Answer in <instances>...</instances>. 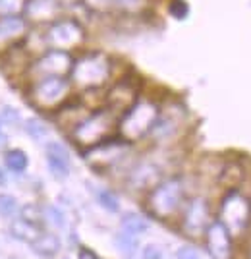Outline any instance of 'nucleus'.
Returning a JSON list of instances; mask_svg holds the SVG:
<instances>
[{
    "label": "nucleus",
    "instance_id": "nucleus-1",
    "mask_svg": "<svg viewBox=\"0 0 251 259\" xmlns=\"http://www.w3.org/2000/svg\"><path fill=\"white\" fill-rule=\"evenodd\" d=\"M112 60L103 51H89L74 60V68L70 72V81L79 89H101L110 79Z\"/></svg>",
    "mask_w": 251,
    "mask_h": 259
},
{
    "label": "nucleus",
    "instance_id": "nucleus-2",
    "mask_svg": "<svg viewBox=\"0 0 251 259\" xmlns=\"http://www.w3.org/2000/svg\"><path fill=\"white\" fill-rule=\"evenodd\" d=\"M118 122H120V116L114 114L110 108H98L81 120L70 132V136L79 147L89 149V147H95L98 143L110 140L114 132L118 130Z\"/></svg>",
    "mask_w": 251,
    "mask_h": 259
},
{
    "label": "nucleus",
    "instance_id": "nucleus-3",
    "mask_svg": "<svg viewBox=\"0 0 251 259\" xmlns=\"http://www.w3.org/2000/svg\"><path fill=\"white\" fill-rule=\"evenodd\" d=\"M159 114H161V110L157 107V103L149 101V99L135 101V105L128 108L120 116V122H118L120 138L133 143V141H139L151 136V130H153Z\"/></svg>",
    "mask_w": 251,
    "mask_h": 259
},
{
    "label": "nucleus",
    "instance_id": "nucleus-4",
    "mask_svg": "<svg viewBox=\"0 0 251 259\" xmlns=\"http://www.w3.org/2000/svg\"><path fill=\"white\" fill-rule=\"evenodd\" d=\"M184 197H186L184 180L178 176H172V178L161 180L149 192L147 209L151 211V215L159 217V219H170L182 209Z\"/></svg>",
    "mask_w": 251,
    "mask_h": 259
},
{
    "label": "nucleus",
    "instance_id": "nucleus-5",
    "mask_svg": "<svg viewBox=\"0 0 251 259\" xmlns=\"http://www.w3.org/2000/svg\"><path fill=\"white\" fill-rule=\"evenodd\" d=\"M70 89H72V81L68 77L48 76L33 79L27 95H29L33 107L48 110V112H56L62 105L68 103Z\"/></svg>",
    "mask_w": 251,
    "mask_h": 259
},
{
    "label": "nucleus",
    "instance_id": "nucleus-6",
    "mask_svg": "<svg viewBox=\"0 0 251 259\" xmlns=\"http://www.w3.org/2000/svg\"><path fill=\"white\" fill-rule=\"evenodd\" d=\"M43 37L46 49L72 53L79 47H83L85 39H87V31H85L83 23L77 22L76 18H58L56 22L48 23Z\"/></svg>",
    "mask_w": 251,
    "mask_h": 259
},
{
    "label": "nucleus",
    "instance_id": "nucleus-7",
    "mask_svg": "<svg viewBox=\"0 0 251 259\" xmlns=\"http://www.w3.org/2000/svg\"><path fill=\"white\" fill-rule=\"evenodd\" d=\"M219 221L228 228L230 234H243L251 223V201L238 190H230L220 203Z\"/></svg>",
    "mask_w": 251,
    "mask_h": 259
},
{
    "label": "nucleus",
    "instance_id": "nucleus-8",
    "mask_svg": "<svg viewBox=\"0 0 251 259\" xmlns=\"http://www.w3.org/2000/svg\"><path fill=\"white\" fill-rule=\"evenodd\" d=\"M74 56L72 53L66 51H56V49H48L43 54L37 56V60L31 62L29 68V76L33 79L39 77H48V76H62L68 77L72 68H74Z\"/></svg>",
    "mask_w": 251,
    "mask_h": 259
},
{
    "label": "nucleus",
    "instance_id": "nucleus-9",
    "mask_svg": "<svg viewBox=\"0 0 251 259\" xmlns=\"http://www.w3.org/2000/svg\"><path fill=\"white\" fill-rule=\"evenodd\" d=\"M128 153H130V141L122 140V138L120 140L110 138V140L103 141L95 147H89L85 151V161L95 170L103 172V170H109L112 166H116L124 157H128Z\"/></svg>",
    "mask_w": 251,
    "mask_h": 259
},
{
    "label": "nucleus",
    "instance_id": "nucleus-10",
    "mask_svg": "<svg viewBox=\"0 0 251 259\" xmlns=\"http://www.w3.org/2000/svg\"><path fill=\"white\" fill-rule=\"evenodd\" d=\"M211 223H213V219H211L207 199H203V197L189 199L184 209V217H182V230L191 238L203 236Z\"/></svg>",
    "mask_w": 251,
    "mask_h": 259
},
{
    "label": "nucleus",
    "instance_id": "nucleus-11",
    "mask_svg": "<svg viewBox=\"0 0 251 259\" xmlns=\"http://www.w3.org/2000/svg\"><path fill=\"white\" fill-rule=\"evenodd\" d=\"M29 35V22L22 14L0 16V54L8 53L12 47L23 43Z\"/></svg>",
    "mask_w": 251,
    "mask_h": 259
},
{
    "label": "nucleus",
    "instance_id": "nucleus-12",
    "mask_svg": "<svg viewBox=\"0 0 251 259\" xmlns=\"http://www.w3.org/2000/svg\"><path fill=\"white\" fill-rule=\"evenodd\" d=\"M62 2L60 0H25V6H23V18L29 23H37V25H43V23H53L58 18H62Z\"/></svg>",
    "mask_w": 251,
    "mask_h": 259
},
{
    "label": "nucleus",
    "instance_id": "nucleus-13",
    "mask_svg": "<svg viewBox=\"0 0 251 259\" xmlns=\"http://www.w3.org/2000/svg\"><path fill=\"white\" fill-rule=\"evenodd\" d=\"M205 244L213 259H232V234L220 221H213L205 230Z\"/></svg>",
    "mask_w": 251,
    "mask_h": 259
},
{
    "label": "nucleus",
    "instance_id": "nucleus-14",
    "mask_svg": "<svg viewBox=\"0 0 251 259\" xmlns=\"http://www.w3.org/2000/svg\"><path fill=\"white\" fill-rule=\"evenodd\" d=\"M135 101H137V87L124 77L109 91V95L105 99V107L110 108L114 114L122 116L128 108L135 105Z\"/></svg>",
    "mask_w": 251,
    "mask_h": 259
},
{
    "label": "nucleus",
    "instance_id": "nucleus-15",
    "mask_svg": "<svg viewBox=\"0 0 251 259\" xmlns=\"http://www.w3.org/2000/svg\"><path fill=\"white\" fill-rule=\"evenodd\" d=\"M163 180V170L155 162H139L128 172V186L135 192H151Z\"/></svg>",
    "mask_w": 251,
    "mask_h": 259
},
{
    "label": "nucleus",
    "instance_id": "nucleus-16",
    "mask_svg": "<svg viewBox=\"0 0 251 259\" xmlns=\"http://www.w3.org/2000/svg\"><path fill=\"white\" fill-rule=\"evenodd\" d=\"M46 166L56 178H68V174H70V151L62 143L53 141L46 145Z\"/></svg>",
    "mask_w": 251,
    "mask_h": 259
},
{
    "label": "nucleus",
    "instance_id": "nucleus-17",
    "mask_svg": "<svg viewBox=\"0 0 251 259\" xmlns=\"http://www.w3.org/2000/svg\"><path fill=\"white\" fill-rule=\"evenodd\" d=\"M41 232H43L41 225L29 223V221H25V219H22V217L16 219V221H12V225H10L12 236L16 238V240H20V242L29 244V246H31L37 238L41 236Z\"/></svg>",
    "mask_w": 251,
    "mask_h": 259
},
{
    "label": "nucleus",
    "instance_id": "nucleus-18",
    "mask_svg": "<svg viewBox=\"0 0 251 259\" xmlns=\"http://www.w3.org/2000/svg\"><path fill=\"white\" fill-rule=\"evenodd\" d=\"M31 249L41 257H55L60 251V238L51 232H41V236L31 244Z\"/></svg>",
    "mask_w": 251,
    "mask_h": 259
},
{
    "label": "nucleus",
    "instance_id": "nucleus-19",
    "mask_svg": "<svg viewBox=\"0 0 251 259\" xmlns=\"http://www.w3.org/2000/svg\"><path fill=\"white\" fill-rule=\"evenodd\" d=\"M4 164L10 172L22 174L29 166V157L23 149H8L4 153Z\"/></svg>",
    "mask_w": 251,
    "mask_h": 259
},
{
    "label": "nucleus",
    "instance_id": "nucleus-20",
    "mask_svg": "<svg viewBox=\"0 0 251 259\" xmlns=\"http://www.w3.org/2000/svg\"><path fill=\"white\" fill-rule=\"evenodd\" d=\"M122 230L128 234H133V236H139L149 230V223L145 217L137 215V213H126L122 217Z\"/></svg>",
    "mask_w": 251,
    "mask_h": 259
},
{
    "label": "nucleus",
    "instance_id": "nucleus-21",
    "mask_svg": "<svg viewBox=\"0 0 251 259\" xmlns=\"http://www.w3.org/2000/svg\"><path fill=\"white\" fill-rule=\"evenodd\" d=\"M97 201L103 209H107L110 213H118L120 211V199L112 190H98L97 192Z\"/></svg>",
    "mask_w": 251,
    "mask_h": 259
},
{
    "label": "nucleus",
    "instance_id": "nucleus-22",
    "mask_svg": "<svg viewBox=\"0 0 251 259\" xmlns=\"http://www.w3.org/2000/svg\"><path fill=\"white\" fill-rule=\"evenodd\" d=\"M114 242H116V246L120 248L122 253H128V255H131V253L135 251V248H137V236L128 234V232H124V230L114 238Z\"/></svg>",
    "mask_w": 251,
    "mask_h": 259
},
{
    "label": "nucleus",
    "instance_id": "nucleus-23",
    "mask_svg": "<svg viewBox=\"0 0 251 259\" xmlns=\"http://www.w3.org/2000/svg\"><path fill=\"white\" fill-rule=\"evenodd\" d=\"M18 199L10 194H0V217H12L18 213Z\"/></svg>",
    "mask_w": 251,
    "mask_h": 259
},
{
    "label": "nucleus",
    "instance_id": "nucleus-24",
    "mask_svg": "<svg viewBox=\"0 0 251 259\" xmlns=\"http://www.w3.org/2000/svg\"><path fill=\"white\" fill-rule=\"evenodd\" d=\"M25 0H0V16H16L23 14Z\"/></svg>",
    "mask_w": 251,
    "mask_h": 259
},
{
    "label": "nucleus",
    "instance_id": "nucleus-25",
    "mask_svg": "<svg viewBox=\"0 0 251 259\" xmlns=\"http://www.w3.org/2000/svg\"><path fill=\"white\" fill-rule=\"evenodd\" d=\"M20 217L25 219V221H29V223H35V225H41L44 219V213L39 209L37 205H33V203H27V205L22 207V211H20Z\"/></svg>",
    "mask_w": 251,
    "mask_h": 259
},
{
    "label": "nucleus",
    "instance_id": "nucleus-26",
    "mask_svg": "<svg viewBox=\"0 0 251 259\" xmlns=\"http://www.w3.org/2000/svg\"><path fill=\"white\" fill-rule=\"evenodd\" d=\"M25 130H27V134L31 136L33 140H43L44 136H46V126H44L43 122H39L37 118H29L25 122Z\"/></svg>",
    "mask_w": 251,
    "mask_h": 259
},
{
    "label": "nucleus",
    "instance_id": "nucleus-27",
    "mask_svg": "<svg viewBox=\"0 0 251 259\" xmlns=\"http://www.w3.org/2000/svg\"><path fill=\"white\" fill-rule=\"evenodd\" d=\"M44 213V217L55 225V227H58V228H64V225H66V217H64V213L58 209V207H46L43 211Z\"/></svg>",
    "mask_w": 251,
    "mask_h": 259
},
{
    "label": "nucleus",
    "instance_id": "nucleus-28",
    "mask_svg": "<svg viewBox=\"0 0 251 259\" xmlns=\"http://www.w3.org/2000/svg\"><path fill=\"white\" fill-rule=\"evenodd\" d=\"M170 14L178 18V20H184L187 16V4L184 0H172V4H170Z\"/></svg>",
    "mask_w": 251,
    "mask_h": 259
},
{
    "label": "nucleus",
    "instance_id": "nucleus-29",
    "mask_svg": "<svg viewBox=\"0 0 251 259\" xmlns=\"http://www.w3.org/2000/svg\"><path fill=\"white\" fill-rule=\"evenodd\" d=\"M143 259H163V249L155 244H147L141 251Z\"/></svg>",
    "mask_w": 251,
    "mask_h": 259
},
{
    "label": "nucleus",
    "instance_id": "nucleus-30",
    "mask_svg": "<svg viewBox=\"0 0 251 259\" xmlns=\"http://www.w3.org/2000/svg\"><path fill=\"white\" fill-rule=\"evenodd\" d=\"M176 257L178 259H199V253H197L193 248H189V246H182V248L176 251Z\"/></svg>",
    "mask_w": 251,
    "mask_h": 259
},
{
    "label": "nucleus",
    "instance_id": "nucleus-31",
    "mask_svg": "<svg viewBox=\"0 0 251 259\" xmlns=\"http://www.w3.org/2000/svg\"><path fill=\"white\" fill-rule=\"evenodd\" d=\"M77 259H105V257H101V255H98V253H95L93 249L79 248V251H77Z\"/></svg>",
    "mask_w": 251,
    "mask_h": 259
},
{
    "label": "nucleus",
    "instance_id": "nucleus-32",
    "mask_svg": "<svg viewBox=\"0 0 251 259\" xmlns=\"http://www.w3.org/2000/svg\"><path fill=\"white\" fill-rule=\"evenodd\" d=\"M8 184V178H6V172H4V168L0 166V188H4Z\"/></svg>",
    "mask_w": 251,
    "mask_h": 259
},
{
    "label": "nucleus",
    "instance_id": "nucleus-33",
    "mask_svg": "<svg viewBox=\"0 0 251 259\" xmlns=\"http://www.w3.org/2000/svg\"><path fill=\"white\" fill-rule=\"evenodd\" d=\"M62 2V6H72V4H77V2H81V0H60Z\"/></svg>",
    "mask_w": 251,
    "mask_h": 259
},
{
    "label": "nucleus",
    "instance_id": "nucleus-34",
    "mask_svg": "<svg viewBox=\"0 0 251 259\" xmlns=\"http://www.w3.org/2000/svg\"><path fill=\"white\" fill-rule=\"evenodd\" d=\"M0 140H2V120H0Z\"/></svg>",
    "mask_w": 251,
    "mask_h": 259
}]
</instances>
